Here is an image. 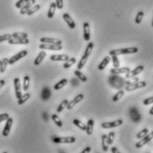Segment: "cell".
I'll return each mask as SVG.
<instances>
[{
	"label": "cell",
	"instance_id": "1",
	"mask_svg": "<svg viewBox=\"0 0 153 153\" xmlns=\"http://www.w3.org/2000/svg\"><path fill=\"white\" fill-rule=\"evenodd\" d=\"M93 48H94V43L89 42L86 48H85L84 55L81 57V59H80V61H79V62L77 64V70L80 71L85 66V64L86 63V62H87V60H88V58H89V56H90V54H91V53L93 51Z\"/></svg>",
	"mask_w": 153,
	"mask_h": 153
},
{
	"label": "cell",
	"instance_id": "2",
	"mask_svg": "<svg viewBox=\"0 0 153 153\" xmlns=\"http://www.w3.org/2000/svg\"><path fill=\"white\" fill-rule=\"evenodd\" d=\"M138 52L137 47H127V48H121V49H115L109 52L110 56L111 55H122V54H131L136 53Z\"/></svg>",
	"mask_w": 153,
	"mask_h": 153
},
{
	"label": "cell",
	"instance_id": "3",
	"mask_svg": "<svg viewBox=\"0 0 153 153\" xmlns=\"http://www.w3.org/2000/svg\"><path fill=\"white\" fill-rule=\"evenodd\" d=\"M52 141L54 143H73L76 142V138L73 136H69V137L53 136V137H52Z\"/></svg>",
	"mask_w": 153,
	"mask_h": 153
},
{
	"label": "cell",
	"instance_id": "4",
	"mask_svg": "<svg viewBox=\"0 0 153 153\" xmlns=\"http://www.w3.org/2000/svg\"><path fill=\"white\" fill-rule=\"evenodd\" d=\"M39 48L42 50H53V51H60L62 49V45H54V44H46L42 43L39 45Z\"/></svg>",
	"mask_w": 153,
	"mask_h": 153
},
{
	"label": "cell",
	"instance_id": "5",
	"mask_svg": "<svg viewBox=\"0 0 153 153\" xmlns=\"http://www.w3.org/2000/svg\"><path fill=\"white\" fill-rule=\"evenodd\" d=\"M27 54H28V51H27V50L21 51V52H19L17 54H15V55H13V57H11L10 59H8V63H9L10 65H13V63H15V62H18L19 60L24 58Z\"/></svg>",
	"mask_w": 153,
	"mask_h": 153
},
{
	"label": "cell",
	"instance_id": "6",
	"mask_svg": "<svg viewBox=\"0 0 153 153\" xmlns=\"http://www.w3.org/2000/svg\"><path fill=\"white\" fill-rule=\"evenodd\" d=\"M152 137H153V132L152 133H148L144 137H143L142 139H141V141L140 142H138L136 144H135V147L137 148V149H140V148H142V147H143L145 144H147L149 142H151L152 140Z\"/></svg>",
	"mask_w": 153,
	"mask_h": 153
},
{
	"label": "cell",
	"instance_id": "7",
	"mask_svg": "<svg viewBox=\"0 0 153 153\" xmlns=\"http://www.w3.org/2000/svg\"><path fill=\"white\" fill-rule=\"evenodd\" d=\"M146 82L145 81H138L134 84H132V85H127L126 86V91L127 92H130V91H134L136 89H139V88H143V87H145L146 86Z\"/></svg>",
	"mask_w": 153,
	"mask_h": 153
},
{
	"label": "cell",
	"instance_id": "8",
	"mask_svg": "<svg viewBox=\"0 0 153 153\" xmlns=\"http://www.w3.org/2000/svg\"><path fill=\"white\" fill-rule=\"evenodd\" d=\"M83 99H84V94H77L72 101H71V102H68V104H67V106H66L67 110H71V109H73L76 104L79 103Z\"/></svg>",
	"mask_w": 153,
	"mask_h": 153
},
{
	"label": "cell",
	"instance_id": "9",
	"mask_svg": "<svg viewBox=\"0 0 153 153\" xmlns=\"http://www.w3.org/2000/svg\"><path fill=\"white\" fill-rule=\"evenodd\" d=\"M143 70H144V66L143 65H139L134 71H130L129 72L126 73V78H131V77H134V76H138Z\"/></svg>",
	"mask_w": 153,
	"mask_h": 153
},
{
	"label": "cell",
	"instance_id": "10",
	"mask_svg": "<svg viewBox=\"0 0 153 153\" xmlns=\"http://www.w3.org/2000/svg\"><path fill=\"white\" fill-rule=\"evenodd\" d=\"M123 124V120L122 119H117L112 122H104L102 124V128H114L117 127L119 126H121Z\"/></svg>",
	"mask_w": 153,
	"mask_h": 153
},
{
	"label": "cell",
	"instance_id": "11",
	"mask_svg": "<svg viewBox=\"0 0 153 153\" xmlns=\"http://www.w3.org/2000/svg\"><path fill=\"white\" fill-rule=\"evenodd\" d=\"M5 121H6V123H5V126H4V130H3L2 134H3V136L7 137V136L9 135V134H10V130H11V128H12L13 120L12 117H9Z\"/></svg>",
	"mask_w": 153,
	"mask_h": 153
},
{
	"label": "cell",
	"instance_id": "12",
	"mask_svg": "<svg viewBox=\"0 0 153 153\" xmlns=\"http://www.w3.org/2000/svg\"><path fill=\"white\" fill-rule=\"evenodd\" d=\"M10 45H28L30 43L29 38H12L8 40Z\"/></svg>",
	"mask_w": 153,
	"mask_h": 153
},
{
	"label": "cell",
	"instance_id": "13",
	"mask_svg": "<svg viewBox=\"0 0 153 153\" xmlns=\"http://www.w3.org/2000/svg\"><path fill=\"white\" fill-rule=\"evenodd\" d=\"M130 117H131V119H132L134 123L140 122V120H141V118H142L140 112H139L138 110H137L136 108H134V107L132 108V109L130 110Z\"/></svg>",
	"mask_w": 153,
	"mask_h": 153
},
{
	"label": "cell",
	"instance_id": "14",
	"mask_svg": "<svg viewBox=\"0 0 153 153\" xmlns=\"http://www.w3.org/2000/svg\"><path fill=\"white\" fill-rule=\"evenodd\" d=\"M13 84H14V90H15V95L16 98L19 99L22 96V86H21V81L18 77H15L13 80Z\"/></svg>",
	"mask_w": 153,
	"mask_h": 153
},
{
	"label": "cell",
	"instance_id": "15",
	"mask_svg": "<svg viewBox=\"0 0 153 153\" xmlns=\"http://www.w3.org/2000/svg\"><path fill=\"white\" fill-rule=\"evenodd\" d=\"M63 19H64V21L66 22V23L68 24V26L71 29V30H74L75 28H76V23H75V22H74V20L71 18V16L69 14V13H63Z\"/></svg>",
	"mask_w": 153,
	"mask_h": 153
},
{
	"label": "cell",
	"instance_id": "16",
	"mask_svg": "<svg viewBox=\"0 0 153 153\" xmlns=\"http://www.w3.org/2000/svg\"><path fill=\"white\" fill-rule=\"evenodd\" d=\"M130 71V68L129 67H123V68H113L111 70V73L113 75H118V74H124V73H127Z\"/></svg>",
	"mask_w": 153,
	"mask_h": 153
},
{
	"label": "cell",
	"instance_id": "17",
	"mask_svg": "<svg viewBox=\"0 0 153 153\" xmlns=\"http://www.w3.org/2000/svg\"><path fill=\"white\" fill-rule=\"evenodd\" d=\"M36 4V0H29L22 8H21V11H20V13L21 14H22V15H24V14H26V13L28 12V10L32 6V5H34Z\"/></svg>",
	"mask_w": 153,
	"mask_h": 153
},
{
	"label": "cell",
	"instance_id": "18",
	"mask_svg": "<svg viewBox=\"0 0 153 153\" xmlns=\"http://www.w3.org/2000/svg\"><path fill=\"white\" fill-rule=\"evenodd\" d=\"M41 43H46V44H54V45H62V40L58 38H40Z\"/></svg>",
	"mask_w": 153,
	"mask_h": 153
},
{
	"label": "cell",
	"instance_id": "19",
	"mask_svg": "<svg viewBox=\"0 0 153 153\" xmlns=\"http://www.w3.org/2000/svg\"><path fill=\"white\" fill-rule=\"evenodd\" d=\"M70 57L67 54H53V55H51L50 57L51 61H53V62H65Z\"/></svg>",
	"mask_w": 153,
	"mask_h": 153
},
{
	"label": "cell",
	"instance_id": "20",
	"mask_svg": "<svg viewBox=\"0 0 153 153\" xmlns=\"http://www.w3.org/2000/svg\"><path fill=\"white\" fill-rule=\"evenodd\" d=\"M83 29H84V39L85 41H89L90 38H91V34H90V24L88 22H84Z\"/></svg>",
	"mask_w": 153,
	"mask_h": 153
},
{
	"label": "cell",
	"instance_id": "21",
	"mask_svg": "<svg viewBox=\"0 0 153 153\" xmlns=\"http://www.w3.org/2000/svg\"><path fill=\"white\" fill-rule=\"evenodd\" d=\"M51 94H52V93H51L50 88H49V87H45V88L43 89V91H42V94H41L42 100H43L44 102L48 101V100L50 99V97H51Z\"/></svg>",
	"mask_w": 153,
	"mask_h": 153
},
{
	"label": "cell",
	"instance_id": "22",
	"mask_svg": "<svg viewBox=\"0 0 153 153\" xmlns=\"http://www.w3.org/2000/svg\"><path fill=\"white\" fill-rule=\"evenodd\" d=\"M111 60V56H106L104 59H102V61L101 62V63H100V64H99V66H98L99 71H102V70H104V69L106 68V66L110 63Z\"/></svg>",
	"mask_w": 153,
	"mask_h": 153
},
{
	"label": "cell",
	"instance_id": "23",
	"mask_svg": "<svg viewBox=\"0 0 153 153\" xmlns=\"http://www.w3.org/2000/svg\"><path fill=\"white\" fill-rule=\"evenodd\" d=\"M86 128H85V132L87 134V135H91L93 134V130H94V122L93 119H89L87 121V124L85 125Z\"/></svg>",
	"mask_w": 153,
	"mask_h": 153
},
{
	"label": "cell",
	"instance_id": "24",
	"mask_svg": "<svg viewBox=\"0 0 153 153\" xmlns=\"http://www.w3.org/2000/svg\"><path fill=\"white\" fill-rule=\"evenodd\" d=\"M45 56H46V53H45V52H44V51L40 52V53H38V56L36 57L35 61H34V65H35V66H38V65L43 62V60L45 59Z\"/></svg>",
	"mask_w": 153,
	"mask_h": 153
},
{
	"label": "cell",
	"instance_id": "25",
	"mask_svg": "<svg viewBox=\"0 0 153 153\" xmlns=\"http://www.w3.org/2000/svg\"><path fill=\"white\" fill-rule=\"evenodd\" d=\"M56 4L54 2L51 3L50 4V7H49V10H48V13H47V17L52 19L53 16H54V13H55V10H56Z\"/></svg>",
	"mask_w": 153,
	"mask_h": 153
},
{
	"label": "cell",
	"instance_id": "26",
	"mask_svg": "<svg viewBox=\"0 0 153 153\" xmlns=\"http://www.w3.org/2000/svg\"><path fill=\"white\" fill-rule=\"evenodd\" d=\"M67 83H68L67 78H62V80H60L57 84H55V85H54L53 88H54V90H60L61 88L64 87V86L67 85Z\"/></svg>",
	"mask_w": 153,
	"mask_h": 153
},
{
	"label": "cell",
	"instance_id": "27",
	"mask_svg": "<svg viewBox=\"0 0 153 153\" xmlns=\"http://www.w3.org/2000/svg\"><path fill=\"white\" fill-rule=\"evenodd\" d=\"M30 98V94L26 93L24 94H22V96L18 99V104L19 105H22L24 102H26Z\"/></svg>",
	"mask_w": 153,
	"mask_h": 153
},
{
	"label": "cell",
	"instance_id": "28",
	"mask_svg": "<svg viewBox=\"0 0 153 153\" xmlns=\"http://www.w3.org/2000/svg\"><path fill=\"white\" fill-rule=\"evenodd\" d=\"M30 76H25L23 77V85H22V90L24 92H27L30 88Z\"/></svg>",
	"mask_w": 153,
	"mask_h": 153
},
{
	"label": "cell",
	"instance_id": "29",
	"mask_svg": "<svg viewBox=\"0 0 153 153\" xmlns=\"http://www.w3.org/2000/svg\"><path fill=\"white\" fill-rule=\"evenodd\" d=\"M40 8H41L40 4H34V5H32V6L28 10V12H27L26 13H27L29 16H30V15L34 14L35 13H37Z\"/></svg>",
	"mask_w": 153,
	"mask_h": 153
},
{
	"label": "cell",
	"instance_id": "30",
	"mask_svg": "<svg viewBox=\"0 0 153 153\" xmlns=\"http://www.w3.org/2000/svg\"><path fill=\"white\" fill-rule=\"evenodd\" d=\"M76 62V58H74V57H72V58H69L67 61H65V62H64V64H63V67H64V69H69V68H71L75 62Z\"/></svg>",
	"mask_w": 153,
	"mask_h": 153
},
{
	"label": "cell",
	"instance_id": "31",
	"mask_svg": "<svg viewBox=\"0 0 153 153\" xmlns=\"http://www.w3.org/2000/svg\"><path fill=\"white\" fill-rule=\"evenodd\" d=\"M8 59L7 58H4L2 61H1V63H0V73H4L7 68V65H8Z\"/></svg>",
	"mask_w": 153,
	"mask_h": 153
},
{
	"label": "cell",
	"instance_id": "32",
	"mask_svg": "<svg viewBox=\"0 0 153 153\" xmlns=\"http://www.w3.org/2000/svg\"><path fill=\"white\" fill-rule=\"evenodd\" d=\"M102 145L103 152H108L109 145L107 143V135L106 134H102Z\"/></svg>",
	"mask_w": 153,
	"mask_h": 153
},
{
	"label": "cell",
	"instance_id": "33",
	"mask_svg": "<svg viewBox=\"0 0 153 153\" xmlns=\"http://www.w3.org/2000/svg\"><path fill=\"white\" fill-rule=\"evenodd\" d=\"M68 102H69V101L67 100V99H65V100H63L61 103H60V105L58 106V108H57V110H56V111L58 112V113H60V112H62L64 109H66V106H67V104H68Z\"/></svg>",
	"mask_w": 153,
	"mask_h": 153
},
{
	"label": "cell",
	"instance_id": "34",
	"mask_svg": "<svg viewBox=\"0 0 153 153\" xmlns=\"http://www.w3.org/2000/svg\"><path fill=\"white\" fill-rule=\"evenodd\" d=\"M73 124L77 126L79 129H81L82 131H85V128H86V126L84 124V123H82L80 120H78V119H74L73 120Z\"/></svg>",
	"mask_w": 153,
	"mask_h": 153
},
{
	"label": "cell",
	"instance_id": "35",
	"mask_svg": "<svg viewBox=\"0 0 153 153\" xmlns=\"http://www.w3.org/2000/svg\"><path fill=\"white\" fill-rule=\"evenodd\" d=\"M52 119H53V121L55 123V125H56L57 126H60V127H62V120L60 119V117H59L56 114L52 115Z\"/></svg>",
	"mask_w": 153,
	"mask_h": 153
},
{
	"label": "cell",
	"instance_id": "36",
	"mask_svg": "<svg viewBox=\"0 0 153 153\" xmlns=\"http://www.w3.org/2000/svg\"><path fill=\"white\" fill-rule=\"evenodd\" d=\"M74 74H75V75H76V76H77V77H78L82 82H86V81H87V77L85 76V75H84V74L79 71V70H76V71H74Z\"/></svg>",
	"mask_w": 153,
	"mask_h": 153
},
{
	"label": "cell",
	"instance_id": "37",
	"mask_svg": "<svg viewBox=\"0 0 153 153\" xmlns=\"http://www.w3.org/2000/svg\"><path fill=\"white\" fill-rule=\"evenodd\" d=\"M124 94H125V92L123 91V90H120V91H118L116 94H115L114 96H113V98H112V101L116 102H117L118 100H120L123 96H124Z\"/></svg>",
	"mask_w": 153,
	"mask_h": 153
},
{
	"label": "cell",
	"instance_id": "38",
	"mask_svg": "<svg viewBox=\"0 0 153 153\" xmlns=\"http://www.w3.org/2000/svg\"><path fill=\"white\" fill-rule=\"evenodd\" d=\"M143 16H144V13L143 11H140L138 12V13L136 14V17H135V23L136 24H140L143 19Z\"/></svg>",
	"mask_w": 153,
	"mask_h": 153
},
{
	"label": "cell",
	"instance_id": "39",
	"mask_svg": "<svg viewBox=\"0 0 153 153\" xmlns=\"http://www.w3.org/2000/svg\"><path fill=\"white\" fill-rule=\"evenodd\" d=\"M12 37L17 38H28V34L24 32H14L12 34Z\"/></svg>",
	"mask_w": 153,
	"mask_h": 153
},
{
	"label": "cell",
	"instance_id": "40",
	"mask_svg": "<svg viewBox=\"0 0 153 153\" xmlns=\"http://www.w3.org/2000/svg\"><path fill=\"white\" fill-rule=\"evenodd\" d=\"M148 133H149V130H148L147 128H144V129H143L142 131H140V132L136 134V138H137V139H142V138L144 137Z\"/></svg>",
	"mask_w": 153,
	"mask_h": 153
},
{
	"label": "cell",
	"instance_id": "41",
	"mask_svg": "<svg viewBox=\"0 0 153 153\" xmlns=\"http://www.w3.org/2000/svg\"><path fill=\"white\" fill-rule=\"evenodd\" d=\"M114 138L115 133L114 132H111V133L109 134V135H107V143H108V145L112 144V143H113V141H114Z\"/></svg>",
	"mask_w": 153,
	"mask_h": 153
},
{
	"label": "cell",
	"instance_id": "42",
	"mask_svg": "<svg viewBox=\"0 0 153 153\" xmlns=\"http://www.w3.org/2000/svg\"><path fill=\"white\" fill-rule=\"evenodd\" d=\"M111 60H112L114 68L119 67L120 63H119V60H118V58H117V55H111Z\"/></svg>",
	"mask_w": 153,
	"mask_h": 153
},
{
	"label": "cell",
	"instance_id": "43",
	"mask_svg": "<svg viewBox=\"0 0 153 153\" xmlns=\"http://www.w3.org/2000/svg\"><path fill=\"white\" fill-rule=\"evenodd\" d=\"M12 34H4V35H2L0 36V43L1 42H4V41H8L10 38H12Z\"/></svg>",
	"mask_w": 153,
	"mask_h": 153
},
{
	"label": "cell",
	"instance_id": "44",
	"mask_svg": "<svg viewBox=\"0 0 153 153\" xmlns=\"http://www.w3.org/2000/svg\"><path fill=\"white\" fill-rule=\"evenodd\" d=\"M29 0H19L16 4H15V6L17 7V8H19V9H21L27 2H28Z\"/></svg>",
	"mask_w": 153,
	"mask_h": 153
},
{
	"label": "cell",
	"instance_id": "45",
	"mask_svg": "<svg viewBox=\"0 0 153 153\" xmlns=\"http://www.w3.org/2000/svg\"><path fill=\"white\" fill-rule=\"evenodd\" d=\"M54 3H55V4H56V8H57V9L62 10V9L63 8V0H56Z\"/></svg>",
	"mask_w": 153,
	"mask_h": 153
},
{
	"label": "cell",
	"instance_id": "46",
	"mask_svg": "<svg viewBox=\"0 0 153 153\" xmlns=\"http://www.w3.org/2000/svg\"><path fill=\"white\" fill-rule=\"evenodd\" d=\"M153 103V97H150L148 99H145L143 101V104L144 105H150V104H152Z\"/></svg>",
	"mask_w": 153,
	"mask_h": 153
},
{
	"label": "cell",
	"instance_id": "47",
	"mask_svg": "<svg viewBox=\"0 0 153 153\" xmlns=\"http://www.w3.org/2000/svg\"><path fill=\"white\" fill-rule=\"evenodd\" d=\"M8 117H9V115L7 114V113L0 114V123H1V122H3V121H5Z\"/></svg>",
	"mask_w": 153,
	"mask_h": 153
},
{
	"label": "cell",
	"instance_id": "48",
	"mask_svg": "<svg viewBox=\"0 0 153 153\" xmlns=\"http://www.w3.org/2000/svg\"><path fill=\"white\" fill-rule=\"evenodd\" d=\"M111 151V152H112V153H118V152H119L117 147H112Z\"/></svg>",
	"mask_w": 153,
	"mask_h": 153
},
{
	"label": "cell",
	"instance_id": "49",
	"mask_svg": "<svg viewBox=\"0 0 153 153\" xmlns=\"http://www.w3.org/2000/svg\"><path fill=\"white\" fill-rule=\"evenodd\" d=\"M91 152V148L90 147H86L83 152H82V153H87V152Z\"/></svg>",
	"mask_w": 153,
	"mask_h": 153
},
{
	"label": "cell",
	"instance_id": "50",
	"mask_svg": "<svg viewBox=\"0 0 153 153\" xmlns=\"http://www.w3.org/2000/svg\"><path fill=\"white\" fill-rule=\"evenodd\" d=\"M4 84H5V81H4V79H1V80H0V89L4 85Z\"/></svg>",
	"mask_w": 153,
	"mask_h": 153
},
{
	"label": "cell",
	"instance_id": "51",
	"mask_svg": "<svg viewBox=\"0 0 153 153\" xmlns=\"http://www.w3.org/2000/svg\"><path fill=\"white\" fill-rule=\"evenodd\" d=\"M150 114L153 115V108H151V110H150Z\"/></svg>",
	"mask_w": 153,
	"mask_h": 153
},
{
	"label": "cell",
	"instance_id": "52",
	"mask_svg": "<svg viewBox=\"0 0 153 153\" xmlns=\"http://www.w3.org/2000/svg\"><path fill=\"white\" fill-rule=\"evenodd\" d=\"M0 63H1V61H0Z\"/></svg>",
	"mask_w": 153,
	"mask_h": 153
}]
</instances>
